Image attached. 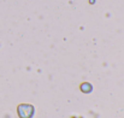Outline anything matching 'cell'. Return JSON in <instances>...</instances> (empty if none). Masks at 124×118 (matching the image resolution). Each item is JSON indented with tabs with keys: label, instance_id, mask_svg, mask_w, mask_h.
Returning a JSON list of instances; mask_svg holds the SVG:
<instances>
[{
	"label": "cell",
	"instance_id": "obj_1",
	"mask_svg": "<svg viewBox=\"0 0 124 118\" xmlns=\"http://www.w3.org/2000/svg\"><path fill=\"white\" fill-rule=\"evenodd\" d=\"M17 113L19 118H33L35 115V109L29 104H21L17 107Z\"/></svg>",
	"mask_w": 124,
	"mask_h": 118
},
{
	"label": "cell",
	"instance_id": "obj_2",
	"mask_svg": "<svg viewBox=\"0 0 124 118\" xmlns=\"http://www.w3.org/2000/svg\"><path fill=\"white\" fill-rule=\"evenodd\" d=\"M81 90H82L83 93H90L92 90H93V87H92V84L90 83H82L81 84Z\"/></svg>",
	"mask_w": 124,
	"mask_h": 118
}]
</instances>
